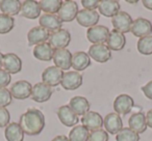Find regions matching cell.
<instances>
[{"label": "cell", "instance_id": "obj_1", "mask_svg": "<svg viewBox=\"0 0 152 141\" xmlns=\"http://www.w3.org/2000/svg\"><path fill=\"white\" fill-rule=\"evenodd\" d=\"M20 127L24 134L28 136H36L42 133L45 128V116L37 108H29L21 115L19 120Z\"/></svg>", "mask_w": 152, "mask_h": 141}, {"label": "cell", "instance_id": "obj_2", "mask_svg": "<svg viewBox=\"0 0 152 141\" xmlns=\"http://www.w3.org/2000/svg\"><path fill=\"white\" fill-rule=\"evenodd\" d=\"M48 44L52 47L54 50H61V49H66L68 45L71 42V34L68 30L59 29L57 31L51 33L49 36Z\"/></svg>", "mask_w": 152, "mask_h": 141}, {"label": "cell", "instance_id": "obj_3", "mask_svg": "<svg viewBox=\"0 0 152 141\" xmlns=\"http://www.w3.org/2000/svg\"><path fill=\"white\" fill-rule=\"evenodd\" d=\"M132 23V18L126 12H119L116 16L112 18V24L114 26L115 30L123 34L130 31Z\"/></svg>", "mask_w": 152, "mask_h": 141}, {"label": "cell", "instance_id": "obj_4", "mask_svg": "<svg viewBox=\"0 0 152 141\" xmlns=\"http://www.w3.org/2000/svg\"><path fill=\"white\" fill-rule=\"evenodd\" d=\"M64 72L61 69L56 67L55 65L53 67H48L44 69L42 73V80L43 83L50 87H55L58 84H61L63 80Z\"/></svg>", "mask_w": 152, "mask_h": 141}, {"label": "cell", "instance_id": "obj_5", "mask_svg": "<svg viewBox=\"0 0 152 141\" xmlns=\"http://www.w3.org/2000/svg\"><path fill=\"white\" fill-rule=\"evenodd\" d=\"M78 5L75 1H64L57 13V17L59 18L61 22H72L74 19H76L77 14H78Z\"/></svg>", "mask_w": 152, "mask_h": 141}, {"label": "cell", "instance_id": "obj_6", "mask_svg": "<svg viewBox=\"0 0 152 141\" xmlns=\"http://www.w3.org/2000/svg\"><path fill=\"white\" fill-rule=\"evenodd\" d=\"M110 35V29L106 26L96 25L91 27L87 31V38L93 45L103 44L107 40Z\"/></svg>", "mask_w": 152, "mask_h": 141}, {"label": "cell", "instance_id": "obj_7", "mask_svg": "<svg viewBox=\"0 0 152 141\" xmlns=\"http://www.w3.org/2000/svg\"><path fill=\"white\" fill-rule=\"evenodd\" d=\"M89 56L97 62L104 63L112 58V52L104 44L92 45L89 49Z\"/></svg>", "mask_w": 152, "mask_h": 141}, {"label": "cell", "instance_id": "obj_8", "mask_svg": "<svg viewBox=\"0 0 152 141\" xmlns=\"http://www.w3.org/2000/svg\"><path fill=\"white\" fill-rule=\"evenodd\" d=\"M12 97L17 100H25L31 95L32 85L26 80H20L15 82L11 87Z\"/></svg>", "mask_w": 152, "mask_h": 141}, {"label": "cell", "instance_id": "obj_9", "mask_svg": "<svg viewBox=\"0 0 152 141\" xmlns=\"http://www.w3.org/2000/svg\"><path fill=\"white\" fill-rule=\"evenodd\" d=\"M61 86L66 90H75L83 84V75L79 72H66L61 82Z\"/></svg>", "mask_w": 152, "mask_h": 141}, {"label": "cell", "instance_id": "obj_10", "mask_svg": "<svg viewBox=\"0 0 152 141\" xmlns=\"http://www.w3.org/2000/svg\"><path fill=\"white\" fill-rule=\"evenodd\" d=\"M131 33L137 38H145L152 33V24L145 18H137L133 21L131 26Z\"/></svg>", "mask_w": 152, "mask_h": 141}, {"label": "cell", "instance_id": "obj_11", "mask_svg": "<svg viewBox=\"0 0 152 141\" xmlns=\"http://www.w3.org/2000/svg\"><path fill=\"white\" fill-rule=\"evenodd\" d=\"M100 14L96 11H89V9H81L77 14L76 20L79 25L83 27H94L99 22Z\"/></svg>", "mask_w": 152, "mask_h": 141}, {"label": "cell", "instance_id": "obj_12", "mask_svg": "<svg viewBox=\"0 0 152 141\" xmlns=\"http://www.w3.org/2000/svg\"><path fill=\"white\" fill-rule=\"evenodd\" d=\"M53 62L61 71H68L72 67V54L68 49L54 50Z\"/></svg>", "mask_w": 152, "mask_h": 141}, {"label": "cell", "instance_id": "obj_13", "mask_svg": "<svg viewBox=\"0 0 152 141\" xmlns=\"http://www.w3.org/2000/svg\"><path fill=\"white\" fill-rule=\"evenodd\" d=\"M49 36H50L49 31H47L45 28L41 27V26H37L28 31V45L29 46H38V45L44 44V43H46V40H49Z\"/></svg>", "mask_w": 152, "mask_h": 141}, {"label": "cell", "instance_id": "obj_14", "mask_svg": "<svg viewBox=\"0 0 152 141\" xmlns=\"http://www.w3.org/2000/svg\"><path fill=\"white\" fill-rule=\"evenodd\" d=\"M133 105H134V102H133L132 98L129 95L123 93V95H118L115 99L114 109L117 114H123V115H125V114L129 113L132 110Z\"/></svg>", "mask_w": 152, "mask_h": 141}, {"label": "cell", "instance_id": "obj_15", "mask_svg": "<svg viewBox=\"0 0 152 141\" xmlns=\"http://www.w3.org/2000/svg\"><path fill=\"white\" fill-rule=\"evenodd\" d=\"M83 126H85L89 131H97L102 129L103 126V118L98 112L96 111H89L87 114L83 116L81 118Z\"/></svg>", "mask_w": 152, "mask_h": 141}, {"label": "cell", "instance_id": "obj_16", "mask_svg": "<svg viewBox=\"0 0 152 141\" xmlns=\"http://www.w3.org/2000/svg\"><path fill=\"white\" fill-rule=\"evenodd\" d=\"M2 67L10 74H17L22 69V60L15 53H7L3 54Z\"/></svg>", "mask_w": 152, "mask_h": 141}, {"label": "cell", "instance_id": "obj_17", "mask_svg": "<svg viewBox=\"0 0 152 141\" xmlns=\"http://www.w3.org/2000/svg\"><path fill=\"white\" fill-rule=\"evenodd\" d=\"M51 95H52V89H51L50 86L46 85L45 83L39 82L34 86H32V91L30 97L34 102L44 103V102L49 101Z\"/></svg>", "mask_w": 152, "mask_h": 141}, {"label": "cell", "instance_id": "obj_18", "mask_svg": "<svg viewBox=\"0 0 152 141\" xmlns=\"http://www.w3.org/2000/svg\"><path fill=\"white\" fill-rule=\"evenodd\" d=\"M103 126L107 133L117 135L123 129L122 118L117 113H110L104 117Z\"/></svg>", "mask_w": 152, "mask_h": 141}, {"label": "cell", "instance_id": "obj_19", "mask_svg": "<svg viewBox=\"0 0 152 141\" xmlns=\"http://www.w3.org/2000/svg\"><path fill=\"white\" fill-rule=\"evenodd\" d=\"M57 116L63 124L66 127H75L77 122L79 121L78 116L76 115L69 105H64L57 109Z\"/></svg>", "mask_w": 152, "mask_h": 141}, {"label": "cell", "instance_id": "obj_20", "mask_svg": "<svg viewBox=\"0 0 152 141\" xmlns=\"http://www.w3.org/2000/svg\"><path fill=\"white\" fill-rule=\"evenodd\" d=\"M39 23L41 27L45 28L47 31L52 33L61 29V25H63V22L56 15H50V14H44L43 16H41Z\"/></svg>", "mask_w": 152, "mask_h": 141}, {"label": "cell", "instance_id": "obj_21", "mask_svg": "<svg viewBox=\"0 0 152 141\" xmlns=\"http://www.w3.org/2000/svg\"><path fill=\"white\" fill-rule=\"evenodd\" d=\"M21 16L26 19H37L41 16V7L38 1L34 0H26L21 4Z\"/></svg>", "mask_w": 152, "mask_h": 141}, {"label": "cell", "instance_id": "obj_22", "mask_svg": "<svg viewBox=\"0 0 152 141\" xmlns=\"http://www.w3.org/2000/svg\"><path fill=\"white\" fill-rule=\"evenodd\" d=\"M69 107L76 115H85L90 110V103L86 98L76 95L73 97L69 102Z\"/></svg>", "mask_w": 152, "mask_h": 141}, {"label": "cell", "instance_id": "obj_23", "mask_svg": "<svg viewBox=\"0 0 152 141\" xmlns=\"http://www.w3.org/2000/svg\"><path fill=\"white\" fill-rule=\"evenodd\" d=\"M106 43H107V47L110 48V50L121 51L124 49L126 45V38L123 33L114 29L110 31V35H108Z\"/></svg>", "mask_w": 152, "mask_h": 141}, {"label": "cell", "instance_id": "obj_24", "mask_svg": "<svg viewBox=\"0 0 152 141\" xmlns=\"http://www.w3.org/2000/svg\"><path fill=\"white\" fill-rule=\"evenodd\" d=\"M99 13L104 17H114L120 12V3L116 0H101L98 5Z\"/></svg>", "mask_w": 152, "mask_h": 141}, {"label": "cell", "instance_id": "obj_25", "mask_svg": "<svg viewBox=\"0 0 152 141\" xmlns=\"http://www.w3.org/2000/svg\"><path fill=\"white\" fill-rule=\"evenodd\" d=\"M91 65V57L83 51H79L72 55V67L76 72H81Z\"/></svg>", "mask_w": 152, "mask_h": 141}, {"label": "cell", "instance_id": "obj_26", "mask_svg": "<svg viewBox=\"0 0 152 141\" xmlns=\"http://www.w3.org/2000/svg\"><path fill=\"white\" fill-rule=\"evenodd\" d=\"M129 129L134 131L137 134H142L147 130V121H146V115L142 112H137L132 114L128 119Z\"/></svg>", "mask_w": 152, "mask_h": 141}, {"label": "cell", "instance_id": "obj_27", "mask_svg": "<svg viewBox=\"0 0 152 141\" xmlns=\"http://www.w3.org/2000/svg\"><path fill=\"white\" fill-rule=\"evenodd\" d=\"M32 54L37 59L42 61H50L53 59V55H54V49L48 44V43H44V44L38 45L34 47Z\"/></svg>", "mask_w": 152, "mask_h": 141}, {"label": "cell", "instance_id": "obj_28", "mask_svg": "<svg viewBox=\"0 0 152 141\" xmlns=\"http://www.w3.org/2000/svg\"><path fill=\"white\" fill-rule=\"evenodd\" d=\"M7 141H24V132L18 122H11L4 130Z\"/></svg>", "mask_w": 152, "mask_h": 141}, {"label": "cell", "instance_id": "obj_29", "mask_svg": "<svg viewBox=\"0 0 152 141\" xmlns=\"http://www.w3.org/2000/svg\"><path fill=\"white\" fill-rule=\"evenodd\" d=\"M21 4L19 0H2L0 1V9L2 14L13 17L20 13Z\"/></svg>", "mask_w": 152, "mask_h": 141}, {"label": "cell", "instance_id": "obj_30", "mask_svg": "<svg viewBox=\"0 0 152 141\" xmlns=\"http://www.w3.org/2000/svg\"><path fill=\"white\" fill-rule=\"evenodd\" d=\"M90 131L85 126H75L69 134L70 141H89Z\"/></svg>", "mask_w": 152, "mask_h": 141}, {"label": "cell", "instance_id": "obj_31", "mask_svg": "<svg viewBox=\"0 0 152 141\" xmlns=\"http://www.w3.org/2000/svg\"><path fill=\"white\" fill-rule=\"evenodd\" d=\"M39 4H40L41 11L46 14L54 15V14L58 13L59 9L63 4V1L61 0H42L39 2Z\"/></svg>", "mask_w": 152, "mask_h": 141}, {"label": "cell", "instance_id": "obj_32", "mask_svg": "<svg viewBox=\"0 0 152 141\" xmlns=\"http://www.w3.org/2000/svg\"><path fill=\"white\" fill-rule=\"evenodd\" d=\"M15 26V20L11 16L0 14V34L9 33Z\"/></svg>", "mask_w": 152, "mask_h": 141}, {"label": "cell", "instance_id": "obj_33", "mask_svg": "<svg viewBox=\"0 0 152 141\" xmlns=\"http://www.w3.org/2000/svg\"><path fill=\"white\" fill-rule=\"evenodd\" d=\"M117 141H140V136L137 133L129 128H124L117 134Z\"/></svg>", "mask_w": 152, "mask_h": 141}, {"label": "cell", "instance_id": "obj_34", "mask_svg": "<svg viewBox=\"0 0 152 141\" xmlns=\"http://www.w3.org/2000/svg\"><path fill=\"white\" fill-rule=\"evenodd\" d=\"M137 51L143 55L152 54V35L140 38L137 42Z\"/></svg>", "mask_w": 152, "mask_h": 141}, {"label": "cell", "instance_id": "obj_35", "mask_svg": "<svg viewBox=\"0 0 152 141\" xmlns=\"http://www.w3.org/2000/svg\"><path fill=\"white\" fill-rule=\"evenodd\" d=\"M12 97L11 91L7 88H0V108H5L12 103Z\"/></svg>", "mask_w": 152, "mask_h": 141}, {"label": "cell", "instance_id": "obj_36", "mask_svg": "<svg viewBox=\"0 0 152 141\" xmlns=\"http://www.w3.org/2000/svg\"><path fill=\"white\" fill-rule=\"evenodd\" d=\"M89 141H108V133L105 130H97L90 133Z\"/></svg>", "mask_w": 152, "mask_h": 141}, {"label": "cell", "instance_id": "obj_37", "mask_svg": "<svg viewBox=\"0 0 152 141\" xmlns=\"http://www.w3.org/2000/svg\"><path fill=\"white\" fill-rule=\"evenodd\" d=\"M12 81L11 74L7 73L5 69H0V88H5L7 85H10Z\"/></svg>", "mask_w": 152, "mask_h": 141}, {"label": "cell", "instance_id": "obj_38", "mask_svg": "<svg viewBox=\"0 0 152 141\" xmlns=\"http://www.w3.org/2000/svg\"><path fill=\"white\" fill-rule=\"evenodd\" d=\"M11 120V114L7 108H0V128L7 127L10 124Z\"/></svg>", "mask_w": 152, "mask_h": 141}, {"label": "cell", "instance_id": "obj_39", "mask_svg": "<svg viewBox=\"0 0 152 141\" xmlns=\"http://www.w3.org/2000/svg\"><path fill=\"white\" fill-rule=\"evenodd\" d=\"M81 4L85 7V9H89V11H95L98 9L99 5V1L98 0H83Z\"/></svg>", "mask_w": 152, "mask_h": 141}, {"label": "cell", "instance_id": "obj_40", "mask_svg": "<svg viewBox=\"0 0 152 141\" xmlns=\"http://www.w3.org/2000/svg\"><path fill=\"white\" fill-rule=\"evenodd\" d=\"M142 91L144 93L145 97L149 100H152V80L149 81L146 85L142 86Z\"/></svg>", "mask_w": 152, "mask_h": 141}, {"label": "cell", "instance_id": "obj_41", "mask_svg": "<svg viewBox=\"0 0 152 141\" xmlns=\"http://www.w3.org/2000/svg\"><path fill=\"white\" fill-rule=\"evenodd\" d=\"M146 121H147V127L152 129V109H150L146 114Z\"/></svg>", "mask_w": 152, "mask_h": 141}, {"label": "cell", "instance_id": "obj_42", "mask_svg": "<svg viewBox=\"0 0 152 141\" xmlns=\"http://www.w3.org/2000/svg\"><path fill=\"white\" fill-rule=\"evenodd\" d=\"M51 141H70L69 138L65 135H58V136L54 137Z\"/></svg>", "mask_w": 152, "mask_h": 141}, {"label": "cell", "instance_id": "obj_43", "mask_svg": "<svg viewBox=\"0 0 152 141\" xmlns=\"http://www.w3.org/2000/svg\"><path fill=\"white\" fill-rule=\"evenodd\" d=\"M143 5L147 9L152 11V0H143Z\"/></svg>", "mask_w": 152, "mask_h": 141}, {"label": "cell", "instance_id": "obj_44", "mask_svg": "<svg viewBox=\"0 0 152 141\" xmlns=\"http://www.w3.org/2000/svg\"><path fill=\"white\" fill-rule=\"evenodd\" d=\"M2 62H3V54L2 53H0V69L2 67Z\"/></svg>", "mask_w": 152, "mask_h": 141}, {"label": "cell", "instance_id": "obj_45", "mask_svg": "<svg viewBox=\"0 0 152 141\" xmlns=\"http://www.w3.org/2000/svg\"><path fill=\"white\" fill-rule=\"evenodd\" d=\"M126 2L127 3H130V4H137V3L139 2V1H137V0H135V1H129V0H127Z\"/></svg>", "mask_w": 152, "mask_h": 141}]
</instances>
